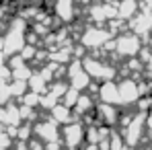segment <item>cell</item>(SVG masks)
Listing matches in <instances>:
<instances>
[{
    "mask_svg": "<svg viewBox=\"0 0 152 150\" xmlns=\"http://www.w3.org/2000/svg\"><path fill=\"white\" fill-rule=\"evenodd\" d=\"M95 97L91 95V93H80L78 95V99H76L74 107H72V113H74V119H80V117H84L86 113H91L93 109H95Z\"/></svg>",
    "mask_w": 152,
    "mask_h": 150,
    "instance_id": "7c38bea8",
    "label": "cell"
},
{
    "mask_svg": "<svg viewBox=\"0 0 152 150\" xmlns=\"http://www.w3.org/2000/svg\"><path fill=\"white\" fill-rule=\"evenodd\" d=\"M12 142H15V140H12V138L4 132V127H2V130H0V150H10Z\"/></svg>",
    "mask_w": 152,
    "mask_h": 150,
    "instance_id": "44dd1931",
    "label": "cell"
},
{
    "mask_svg": "<svg viewBox=\"0 0 152 150\" xmlns=\"http://www.w3.org/2000/svg\"><path fill=\"white\" fill-rule=\"evenodd\" d=\"M144 117H146V113H142V111L134 113V115H132V119L127 121V125L121 130V136H124L126 146L136 148V146L142 142V138H144V130H146Z\"/></svg>",
    "mask_w": 152,
    "mask_h": 150,
    "instance_id": "5b68a950",
    "label": "cell"
},
{
    "mask_svg": "<svg viewBox=\"0 0 152 150\" xmlns=\"http://www.w3.org/2000/svg\"><path fill=\"white\" fill-rule=\"evenodd\" d=\"M60 140H62L64 148L78 150L84 144V124L80 119H72V121L64 124L60 130Z\"/></svg>",
    "mask_w": 152,
    "mask_h": 150,
    "instance_id": "277c9868",
    "label": "cell"
},
{
    "mask_svg": "<svg viewBox=\"0 0 152 150\" xmlns=\"http://www.w3.org/2000/svg\"><path fill=\"white\" fill-rule=\"evenodd\" d=\"M109 39H113V33L107 29V25H88L78 35V43L84 50H91V51L101 50Z\"/></svg>",
    "mask_w": 152,
    "mask_h": 150,
    "instance_id": "7a4b0ae2",
    "label": "cell"
},
{
    "mask_svg": "<svg viewBox=\"0 0 152 150\" xmlns=\"http://www.w3.org/2000/svg\"><path fill=\"white\" fill-rule=\"evenodd\" d=\"M58 103H60V99H58V97H53L51 93H48V91H45V93L39 97V109L50 111L51 107H53V105H58Z\"/></svg>",
    "mask_w": 152,
    "mask_h": 150,
    "instance_id": "ac0fdd59",
    "label": "cell"
},
{
    "mask_svg": "<svg viewBox=\"0 0 152 150\" xmlns=\"http://www.w3.org/2000/svg\"><path fill=\"white\" fill-rule=\"evenodd\" d=\"M119 105H109V103H97L95 105V124H101V125H109V127H115L117 121H119Z\"/></svg>",
    "mask_w": 152,
    "mask_h": 150,
    "instance_id": "30bf717a",
    "label": "cell"
},
{
    "mask_svg": "<svg viewBox=\"0 0 152 150\" xmlns=\"http://www.w3.org/2000/svg\"><path fill=\"white\" fill-rule=\"evenodd\" d=\"M51 8H53V17L62 25H74L76 19H78V4H76V0H53Z\"/></svg>",
    "mask_w": 152,
    "mask_h": 150,
    "instance_id": "9c48e42d",
    "label": "cell"
},
{
    "mask_svg": "<svg viewBox=\"0 0 152 150\" xmlns=\"http://www.w3.org/2000/svg\"><path fill=\"white\" fill-rule=\"evenodd\" d=\"M60 130H62V125L56 124L50 115L33 121V136L37 140H41L43 144L45 142H51V140H60Z\"/></svg>",
    "mask_w": 152,
    "mask_h": 150,
    "instance_id": "ba28073f",
    "label": "cell"
},
{
    "mask_svg": "<svg viewBox=\"0 0 152 150\" xmlns=\"http://www.w3.org/2000/svg\"><path fill=\"white\" fill-rule=\"evenodd\" d=\"M99 2H111V4H115L117 0H99Z\"/></svg>",
    "mask_w": 152,
    "mask_h": 150,
    "instance_id": "cb8c5ba5",
    "label": "cell"
},
{
    "mask_svg": "<svg viewBox=\"0 0 152 150\" xmlns=\"http://www.w3.org/2000/svg\"><path fill=\"white\" fill-rule=\"evenodd\" d=\"M66 80H68V84L76 89V91H86L88 89V84H91V76L84 72V68H82V62L78 60V58H72L68 64H66Z\"/></svg>",
    "mask_w": 152,
    "mask_h": 150,
    "instance_id": "8992f818",
    "label": "cell"
},
{
    "mask_svg": "<svg viewBox=\"0 0 152 150\" xmlns=\"http://www.w3.org/2000/svg\"><path fill=\"white\" fill-rule=\"evenodd\" d=\"M142 45H144L142 37H138V35L132 33L129 29L117 33V35L113 37V53H115L117 58H121V60H127V58L138 56V51L142 50Z\"/></svg>",
    "mask_w": 152,
    "mask_h": 150,
    "instance_id": "3957f363",
    "label": "cell"
},
{
    "mask_svg": "<svg viewBox=\"0 0 152 150\" xmlns=\"http://www.w3.org/2000/svg\"><path fill=\"white\" fill-rule=\"evenodd\" d=\"M150 35H152V25H150Z\"/></svg>",
    "mask_w": 152,
    "mask_h": 150,
    "instance_id": "d4e9b609",
    "label": "cell"
},
{
    "mask_svg": "<svg viewBox=\"0 0 152 150\" xmlns=\"http://www.w3.org/2000/svg\"><path fill=\"white\" fill-rule=\"evenodd\" d=\"M33 66L29 64V62H25V64H21V66H17V68H12L10 70V78H19V80H27L29 76L33 74Z\"/></svg>",
    "mask_w": 152,
    "mask_h": 150,
    "instance_id": "e0dca14e",
    "label": "cell"
},
{
    "mask_svg": "<svg viewBox=\"0 0 152 150\" xmlns=\"http://www.w3.org/2000/svg\"><path fill=\"white\" fill-rule=\"evenodd\" d=\"M50 117L56 121V124H60V125H64V124H68V121H72L74 119V113H72V109L68 107V105H64L62 101L58 103V105H53L50 111Z\"/></svg>",
    "mask_w": 152,
    "mask_h": 150,
    "instance_id": "4fadbf2b",
    "label": "cell"
},
{
    "mask_svg": "<svg viewBox=\"0 0 152 150\" xmlns=\"http://www.w3.org/2000/svg\"><path fill=\"white\" fill-rule=\"evenodd\" d=\"M8 91H10V97H12V99H21V97L25 95L27 91H29V86H27V80L10 78V80H8Z\"/></svg>",
    "mask_w": 152,
    "mask_h": 150,
    "instance_id": "2e32d148",
    "label": "cell"
},
{
    "mask_svg": "<svg viewBox=\"0 0 152 150\" xmlns=\"http://www.w3.org/2000/svg\"><path fill=\"white\" fill-rule=\"evenodd\" d=\"M80 62H82L84 72L91 76V80H95V82L113 80V78L117 76V66L111 64V62L105 60V58H99L97 53L84 56V58H80Z\"/></svg>",
    "mask_w": 152,
    "mask_h": 150,
    "instance_id": "6da1fadb",
    "label": "cell"
},
{
    "mask_svg": "<svg viewBox=\"0 0 152 150\" xmlns=\"http://www.w3.org/2000/svg\"><path fill=\"white\" fill-rule=\"evenodd\" d=\"M78 95H80V91H76V89H72V86H68V89H66V93H64V97H62L60 101L72 109V107H74V103H76V99H78Z\"/></svg>",
    "mask_w": 152,
    "mask_h": 150,
    "instance_id": "d6986e66",
    "label": "cell"
},
{
    "mask_svg": "<svg viewBox=\"0 0 152 150\" xmlns=\"http://www.w3.org/2000/svg\"><path fill=\"white\" fill-rule=\"evenodd\" d=\"M117 95H119V107H134L136 101L140 99V89H138V80L124 76L121 80H117Z\"/></svg>",
    "mask_w": 152,
    "mask_h": 150,
    "instance_id": "52a82bcc",
    "label": "cell"
},
{
    "mask_svg": "<svg viewBox=\"0 0 152 150\" xmlns=\"http://www.w3.org/2000/svg\"><path fill=\"white\" fill-rule=\"evenodd\" d=\"M27 86H29V91H33L37 95H43L48 91V80L39 74V70H33V74L27 78Z\"/></svg>",
    "mask_w": 152,
    "mask_h": 150,
    "instance_id": "9a60e30c",
    "label": "cell"
},
{
    "mask_svg": "<svg viewBox=\"0 0 152 150\" xmlns=\"http://www.w3.org/2000/svg\"><path fill=\"white\" fill-rule=\"evenodd\" d=\"M27 142H29V150H45V144L41 140H37L35 136H31Z\"/></svg>",
    "mask_w": 152,
    "mask_h": 150,
    "instance_id": "7402d4cb",
    "label": "cell"
},
{
    "mask_svg": "<svg viewBox=\"0 0 152 150\" xmlns=\"http://www.w3.org/2000/svg\"><path fill=\"white\" fill-rule=\"evenodd\" d=\"M97 97L101 103H109V105H119V95H117V80H103L99 82L97 89Z\"/></svg>",
    "mask_w": 152,
    "mask_h": 150,
    "instance_id": "8fae6325",
    "label": "cell"
},
{
    "mask_svg": "<svg viewBox=\"0 0 152 150\" xmlns=\"http://www.w3.org/2000/svg\"><path fill=\"white\" fill-rule=\"evenodd\" d=\"M115 6H117V17L124 19V21H129L140 10V2L138 0H117Z\"/></svg>",
    "mask_w": 152,
    "mask_h": 150,
    "instance_id": "5bb4252c",
    "label": "cell"
},
{
    "mask_svg": "<svg viewBox=\"0 0 152 150\" xmlns=\"http://www.w3.org/2000/svg\"><path fill=\"white\" fill-rule=\"evenodd\" d=\"M10 150H29V142L27 140H17V142H12Z\"/></svg>",
    "mask_w": 152,
    "mask_h": 150,
    "instance_id": "603a6c76",
    "label": "cell"
},
{
    "mask_svg": "<svg viewBox=\"0 0 152 150\" xmlns=\"http://www.w3.org/2000/svg\"><path fill=\"white\" fill-rule=\"evenodd\" d=\"M39 97H41V95H37V93H33V91H27L25 95L21 97V103H23V105H29V107H37V109H39Z\"/></svg>",
    "mask_w": 152,
    "mask_h": 150,
    "instance_id": "ffe728a7",
    "label": "cell"
},
{
    "mask_svg": "<svg viewBox=\"0 0 152 150\" xmlns=\"http://www.w3.org/2000/svg\"><path fill=\"white\" fill-rule=\"evenodd\" d=\"M64 150H68V148H64Z\"/></svg>",
    "mask_w": 152,
    "mask_h": 150,
    "instance_id": "484cf974",
    "label": "cell"
}]
</instances>
